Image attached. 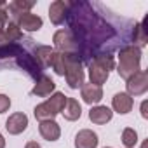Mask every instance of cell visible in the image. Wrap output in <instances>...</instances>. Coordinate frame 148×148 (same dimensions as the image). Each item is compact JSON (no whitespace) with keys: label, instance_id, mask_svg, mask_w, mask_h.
I'll return each instance as SVG.
<instances>
[{"label":"cell","instance_id":"1","mask_svg":"<svg viewBox=\"0 0 148 148\" xmlns=\"http://www.w3.org/2000/svg\"><path fill=\"white\" fill-rule=\"evenodd\" d=\"M68 32L77 44L82 64L94 58L112 56L131 44L136 21L110 11L101 2L71 0L68 2Z\"/></svg>","mask_w":148,"mask_h":148},{"label":"cell","instance_id":"2","mask_svg":"<svg viewBox=\"0 0 148 148\" xmlns=\"http://www.w3.org/2000/svg\"><path fill=\"white\" fill-rule=\"evenodd\" d=\"M141 49L136 45H125L119 51V66L117 71L120 79L129 80L134 73H138L141 68Z\"/></svg>","mask_w":148,"mask_h":148},{"label":"cell","instance_id":"3","mask_svg":"<svg viewBox=\"0 0 148 148\" xmlns=\"http://www.w3.org/2000/svg\"><path fill=\"white\" fill-rule=\"evenodd\" d=\"M64 103H66V96L63 92H54L44 103L35 106L33 115H35V119L38 122H42V120H54V117L63 112Z\"/></svg>","mask_w":148,"mask_h":148},{"label":"cell","instance_id":"4","mask_svg":"<svg viewBox=\"0 0 148 148\" xmlns=\"http://www.w3.org/2000/svg\"><path fill=\"white\" fill-rule=\"evenodd\" d=\"M113 68H115L113 56H99V58H94L89 63V79H91V84L101 87L108 80L110 70H113Z\"/></svg>","mask_w":148,"mask_h":148},{"label":"cell","instance_id":"5","mask_svg":"<svg viewBox=\"0 0 148 148\" xmlns=\"http://www.w3.org/2000/svg\"><path fill=\"white\" fill-rule=\"evenodd\" d=\"M66 84L70 89H79L86 84V73L82 70V61L79 54L66 52Z\"/></svg>","mask_w":148,"mask_h":148},{"label":"cell","instance_id":"6","mask_svg":"<svg viewBox=\"0 0 148 148\" xmlns=\"http://www.w3.org/2000/svg\"><path fill=\"white\" fill-rule=\"evenodd\" d=\"M125 87H127V94L132 98V96H141L148 91V71L145 70H139L138 73L125 80Z\"/></svg>","mask_w":148,"mask_h":148},{"label":"cell","instance_id":"7","mask_svg":"<svg viewBox=\"0 0 148 148\" xmlns=\"http://www.w3.org/2000/svg\"><path fill=\"white\" fill-rule=\"evenodd\" d=\"M54 47L58 49V52H71V54H77V44L73 40L71 33L68 30H58L52 37Z\"/></svg>","mask_w":148,"mask_h":148},{"label":"cell","instance_id":"8","mask_svg":"<svg viewBox=\"0 0 148 148\" xmlns=\"http://www.w3.org/2000/svg\"><path fill=\"white\" fill-rule=\"evenodd\" d=\"M14 23L21 28V32H38L44 25L42 18L37 14H32V12H25V14L16 16Z\"/></svg>","mask_w":148,"mask_h":148},{"label":"cell","instance_id":"9","mask_svg":"<svg viewBox=\"0 0 148 148\" xmlns=\"http://www.w3.org/2000/svg\"><path fill=\"white\" fill-rule=\"evenodd\" d=\"M26 127H28V117L23 112H16V113L9 115V119L5 120V129L12 136L21 134L23 131H26Z\"/></svg>","mask_w":148,"mask_h":148},{"label":"cell","instance_id":"10","mask_svg":"<svg viewBox=\"0 0 148 148\" xmlns=\"http://www.w3.org/2000/svg\"><path fill=\"white\" fill-rule=\"evenodd\" d=\"M66 16H68V2L64 0H54L49 7V18H51V23L59 26L66 21Z\"/></svg>","mask_w":148,"mask_h":148},{"label":"cell","instance_id":"11","mask_svg":"<svg viewBox=\"0 0 148 148\" xmlns=\"http://www.w3.org/2000/svg\"><path fill=\"white\" fill-rule=\"evenodd\" d=\"M54 89H56L54 80L51 77H47V75H40L35 80V87L32 89V94L37 96V98H47V96H51L54 92Z\"/></svg>","mask_w":148,"mask_h":148},{"label":"cell","instance_id":"12","mask_svg":"<svg viewBox=\"0 0 148 148\" xmlns=\"http://www.w3.org/2000/svg\"><path fill=\"white\" fill-rule=\"evenodd\" d=\"M98 134L91 129H82L75 136V148H98Z\"/></svg>","mask_w":148,"mask_h":148},{"label":"cell","instance_id":"13","mask_svg":"<svg viewBox=\"0 0 148 148\" xmlns=\"http://www.w3.org/2000/svg\"><path fill=\"white\" fill-rule=\"evenodd\" d=\"M80 96L84 99V103L87 105H96L103 99V89L99 86H94V84H84L80 87Z\"/></svg>","mask_w":148,"mask_h":148},{"label":"cell","instance_id":"14","mask_svg":"<svg viewBox=\"0 0 148 148\" xmlns=\"http://www.w3.org/2000/svg\"><path fill=\"white\" fill-rule=\"evenodd\" d=\"M38 131L40 136L47 141H58L61 136V127L56 120H42L38 124Z\"/></svg>","mask_w":148,"mask_h":148},{"label":"cell","instance_id":"15","mask_svg":"<svg viewBox=\"0 0 148 148\" xmlns=\"http://www.w3.org/2000/svg\"><path fill=\"white\" fill-rule=\"evenodd\" d=\"M112 106H113V110H115L117 113L125 115V113H129V112L132 110L134 99H132L127 92H117V94L113 96V99H112Z\"/></svg>","mask_w":148,"mask_h":148},{"label":"cell","instance_id":"16","mask_svg":"<svg viewBox=\"0 0 148 148\" xmlns=\"http://www.w3.org/2000/svg\"><path fill=\"white\" fill-rule=\"evenodd\" d=\"M113 117V112L108 108V106H103V105H98V106H92L89 110V119L92 124H98V125H103L106 122H110Z\"/></svg>","mask_w":148,"mask_h":148},{"label":"cell","instance_id":"17","mask_svg":"<svg viewBox=\"0 0 148 148\" xmlns=\"http://www.w3.org/2000/svg\"><path fill=\"white\" fill-rule=\"evenodd\" d=\"M63 117L70 122L73 120H79L80 115H82V106L80 103L75 99V98H66V103H64V108H63Z\"/></svg>","mask_w":148,"mask_h":148},{"label":"cell","instance_id":"18","mask_svg":"<svg viewBox=\"0 0 148 148\" xmlns=\"http://www.w3.org/2000/svg\"><path fill=\"white\" fill-rule=\"evenodd\" d=\"M35 2L32 0H12L11 4H7V12L16 18L19 14H25V12H30V9H33Z\"/></svg>","mask_w":148,"mask_h":148},{"label":"cell","instance_id":"19","mask_svg":"<svg viewBox=\"0 0 148 148\" xmlns=\"http://www.w3.org/2000/svg\"><path fill=\"white\" fill-rule=\"evenodd\" d=\"M52 54H54V49H52L51 45H37V49H35V58H37L38 64H40L44 70L51 66Z\"/></svg>","mask_w":148,"mask_h":148},{"label":"cell","instance_id":"20","mask_svg":"<svg viewBox=\"0 0 148 148\" xmlns=\"http://www.w3.org/2000/svg\"><path fill=\"white\" fill-rule=\"evenodd\" d=\"M146 40H148V37H146V32H145V21L143 23H136L134 25V30H132L131 44L141 49L143 45H146Z\"/></svg>","mask_w":148,"mask_h":148},{"label":"cell","instance_id":"21","mask_svg":"<svg viewBox=\"0 0 148 148\" xmlns=\"http://www.w3.org/2000/svg\"><path fill=\"white\" fill-rule=\"evenodd\" d=\"M51 66L54 70L56 75H63L66 73V52H54L52 54V59H51Z\"/></svg>","mask_w":148,"mask_h":148},{"label":"cell","instance_id":"22","mask_svg":"<svg viewBox=\"0 0 148 148\" xmlns=\"http://www.w3.org/2000/svg\"><path fill=\"white\" fill-rule=\"evenodd\" d=\"M4 32H5V35H7L9 42H19V40H23V38H25V35H23L21 28H19L14 21H9V23L5 25Z\"/></svg>","mask_w":148,"mask_h":148},{"label":"cell","instance_id":"23","mask_svg":"<svg viewBox=\"0 0 148 148\" xmlns=\"http://www.w3.org/2000/svg\"><path fill=\"white\" fill-rule=\"evenodd\" d=\"M122 143H124V146H127V148H134L136 143H138V132H136L132 127H125V129L122 131Z\"/></svg>","mask_w":148,"mask_h":148},{"label":"cell","instance_id":"24","mask_svg":"<svg viewBox=\"0 0 148 148\" xmlns=\"http://www.w3.org/2000/svg\"><path fill=\"white\" fill-rule=\"evenodd\" d=\"M11 108V98L7 94H0V113H5Z\"/></svg>","mask_w":148,"mask_h":148},{"label":"cell","instance_id":"25","mask_svg":"<svg viewBox=\"0 0 148 148\" xmlns=\"http://www.w3.org/2000/svg\"><path fill=\"white\" fill-rule=\"evenodd\" d=\"M7 23H9V12H7V5H5L0 9V30H4Z\"/></svg>","mask_w":148,"mask_h":148},{"label":"cell","instance_id":"26","mask_svg":"<svg viewBox=\"0 0 148 148\" xmlns=\"http://www.w3.org/2000/svg\"><path fill=\"white\" fill-rule=\"evenodd\" d=\"M7 44H11V42H9V38H7L5 32L0 30V47H2V45H7Z\"/></svg>","mask_w":148,"mask_h":148},{"label":"cell","instance_id":"27","mask_svg":"<svg viewBox=\"0 0 148 148\" xmlns=\"http://www.w3.org/2000/svg\"><path fill=\"white\" fill-rule=\"evenodd\" d=\"M146 101H143L141 103V115H143V119H148V112H146Z\"/></svg>","mask_w":148,"mask_h":148},{"label":"cell","instance_id":"28","mask_svg":"<svg viewBox=\"0 0 148 148\" xmlns=\"http://www.w3.org/2000/svg\"><path fill=\"white\" fill-rule=\"evenodd\" d=\"M25 148H42V146H40V145H38L37 141H28Z\"/></svg>","mask_w":148,"mask_h":148},{"label":"cell","instance_id":"29","mask_svg":"<svg viewBox=\"0 0 148 148\" xmlns=\"http://www.w3.org/2000/svg\"><path fill=\"white\" fill-rule=\"evenodd\" d=\"M0 148H5V139H4L2 134H0Z\"/></svg>","mask_w":148,"mask_h":148},{"label":"cell","instance_id":"30","mask_svg":"<svg viewBox=\"0 0 148 148\" xmlns=\"http://www.w3.org/2000/svg\"><path fill=\"white\" fill-rule=\"evenodd\" d=\"M5 5H7V4L4 2V0H0V9H2V7H5Z\"/></svg>","mask_w":148,"mask_h":148},{"label":"cell","instance_id":"31","mask_svg":"<svg viewBox=\"0 0 148 148\" xmlns=\"http://www.w3.org/2000/svg\"><path fill=\"white\" fill-rule=\"evenodd\" d=\"M105 148H110V146H105Z\"/></svg>","mask_w":148,"mask_h":148}]
</instances>
